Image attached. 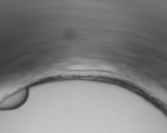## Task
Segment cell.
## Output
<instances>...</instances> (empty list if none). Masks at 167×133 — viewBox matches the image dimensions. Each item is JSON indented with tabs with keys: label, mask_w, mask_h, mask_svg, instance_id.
Returning <instances> with one entry per match:
<instances>
[{
	"label": "cell",
	"mask_w": 167,
	"mask_h": 133,
	"mask_svg": "<svg viewBox=\"0 0 167 133\" xmlns=\"http://www.w3.org/2000/svg\"><path fill=\"white\" fill-rule=\"evenodd\" d=\"M29 96V90L27 87H23L18 91L15 92L3 101H0V110L9 111L21 107L26 101Z\"/></svg>",
	"instance_id": "obj_1"
}]
</instances>
